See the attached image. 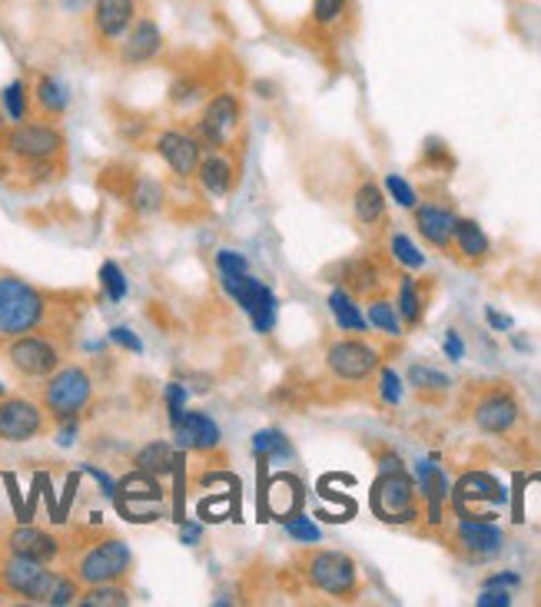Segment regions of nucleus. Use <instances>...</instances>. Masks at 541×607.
I'll return each instance as SVG.
<instances>
[{
  "mask_svg": "<svg viewBox=\"0 0 541 607\" xmlns=\"http://www.w3.org/2000/svg\"><path fill=\"white\" fill-rule=\"evenodd\" d=\"M8 153L30 160V163H44L53 160L63 150V137L60 129L47 126V123H14V129L4 137Z\"/></svg>",
  "mask_w": 541,
  "mask_h": 607,
  "instance_id": "9",
  "label": "nucleus"
},
{
  "mask_svg": "<svg viewBox=\"0 0 541 607\" xmlns=\"http://www.w3.org/2000/svg\"><path fill=\"white\" fill-rule=\"evenodd\" d=\"M202 97H207V87H202L196 77H176L170 84V103H176V107H193Z\"/></svg>",
  "mask_w": 541,
  "mask_h": 607,
  "instance_id": "37",
  "label": "nucleus"
},
{
  "mask_svg": "<svg viewBox=\"0 0 541 607\" xmlns=\"http://www.w3.org/2000/svg\"><path fill=\"white\" fill-rule=\"evenodd\" d=\"M157 153L163 157V163L176 173V176H193L199 166V144L189 137V133L180 129H167L157 137Z\"/></svg>",
  "mask_w": 541,
  "mask_h": 607,
  "instance_id": "19",
  "label": "nucleus"
},
{
  "mask_svg": "<svg viewBox=\"0 0 541 607\" xmlns=\"http://www.w3.org/2000/svg\"><path fill=\"white\" fill-rule=\"evenodd\" d=\"M389 249H392V256H395L402 265H409V269H422V265H426V256L419 252V246H416L409 236L395 233V236H392V243H389Z\"/></svg>",
  "mask_w": 541,
  "mask_h": 607,
  "instance_id": "39",
  "label": "nucleus"
},
{
  "mask_svg": "<svg viewBox=\"0 0 541 607\" xmlns=\"http://www.w3.org/2000/svg\"><path fill=\"white\" fill-rule=\"evenodd\" d=\"M226 296L249 315L253 329L256 332H273L276 325V312H280V302L273 296V289L262 286L253 273H236V276H220Z\"/></svg>",
  "mask_w": 541,
  "mask_h": 607,
  "instance_id": "5",
  "label": "nucleus"
},
{
  "mask_svg": "<svg viewBox=\"0 0 541 607\" xmlns=\"http://www.w3.org/2000/svg\"><path fill=\"white\" fill-rule=\"evenodd\" d=\"M518 584V574H495L485 581V587H515Z\"/></svg>",
  "mask_w": 541,
  "mask_h": 607,
  "instance_id": "54",
  "label": "nucleus"
},
{
  "mask_svg": "<svg viewBox=\"0 0 541 607\" xmlns=\"http://www.w3.org/2000/svg\"><path fill=\"white\" fill-rule=\"evenodd\" d=\"M518 412H521V409H518V401H515L512 392L492 388V392H485V395L479 398V405H476V412H471V419H476V425H479L485 435H505V432L515 429Z\"/></svg>",
  "mask_w": 541,
  "mask_h": 607,
  "instance_id": "16",
  "label": "nucleus"
},
{
  "mask_svg": "<svg viewBox=\"0 0 541 607\" xmlns=\"http://www.w3.org/2000/svg\"><path fill=\"white\" fill-rule=\"evenodd\" d=\"M325 366L335 379L343 382H362L379 369V352L362 339H343L332 343L325 352Z\"/></svg>",
  "mask_w": 541,
  "mask_h": 607,
  "instance_id": "12",
  "label": "nucleus"
},
{
  "mask_svg": "<svg viewBox=\"0 0 541 607\" xmlns=\"http://www.w3.org/2000/svg\"><path fill=\"white\" fill-rule=\"evenodd\" d=\"M343 273H346V286L353 293H372V286H379V273H376L369 262H362V259L346 262Z\"/></svg>",
  "mask_w": 541,
  "mask_h": 607,
  "instance_id": "34",
  "label": "nucleus"
},
{
  "mask_svg": "<svg viewBox=\"0 0 541 607\" xmlns=\"http://www.w3.org/2000/svg\"><path fill=\"white\" fill-rule=\"evenodd\" d=\"M476 604L479 607H508L512 604V594H508V587H485Z\"/></svg>",
  "mask_w": 541,
  "mask_h": 607,
  "instance_id": "47",
  "label": "nucleus"
},
{
  "mask_svg": "<svg viewBox=\"0 0 541 607\" xmlns=\"http://www.w3.org/2000/svg\"><path fill=\"white\" fill-rule=\"evenodd\" d=\"M379 392H382V398H385L389 405H398V398H402V382H398V375H395L392 369H382V375H379Z\"/></svg>",
  "mask_w": 541,
  "mask_h": 607,
  "instance_id": "46",
  "label": "nucleus"
},
{
  "mask_svg": "<svg viewBox=\"0 0 541 607\" xmlns=\"http://www.w3.org/2000/svg\"><path fill=\"white\" fill-rule=\"evenodd\" d=\"M163 30L153 17H137L133 27L126 30V37L120 40V60L126 66H144L150 60H157L163 53Z\"/></svg>",
  "mask_w": 541,
  "mask_h": 607,
  "instance_id": "15",
  "label": "nucleus"
},
{
  "mask_svg": "<svg viewBox=\"0 0 541 607\" xmlns=\"http://www.w3.org/2000/svg\"><path fill=\"white\" fill-rule=\"evenodd\" d=\"M409 382L416 385V388H422V392H445L452 382H448V375H442L439 369H432V366H413L409 369Z\"/></svg>",
  "mask_w": 541,
  "mask_h": 607,
  "instance_id": "40",
  "label": "nucleus"
},
{
  "mask_svg": "<svg viewBox=\"0 0 541 607\" xmlns=\"http://www.w3.org/2000/svg\"><path fill=\"white\" fill-rule=\"evenodd\" d=\"M329 312H332L335 325L346 329V332H366V325H369V319L359 312V306H356L349 289H335L329 296Z\"/></svg>",
  "mask_w": 541,
  "mask_h": 607,
  "instance_id": "27",
  "label": "nucleus"
},
{
  "mask_svg": "<svg viewBox=\"0 0 541 607\" xmlns=\"http://www.w3.org/2000/svg\"><path fill=\"white\" fill-rule=\"evenodd\" d=\"M47 319V299L40 289L17 276H0V335H24L34 332Z\"/></svg>",
  "mask_w": 541,
  "mask_h": 607,
  "instance_id": "2",
  "label": "nucleus"
},
{
  "mask_svg": "<svg viewBox=\"0 0 541 607\" xmlns=\"http://www.w3.org/2000/svg\"><path fill=\"white\" fill-rule=\"evenodd\" d=\"M133 565V555L126 548V542L120 537H103L100 545H94L81 565H77V578L84 584H107V581H120Z\"/></svg>",
  "mask_w": 541,
  "mask_h": 607,
  "instance_id": "8",
  "label": "nucleus"
},
{
  "mask_svg": "<svg viewBox=\"0 0 541 607\" xmlns=\"http://www.w3.org/2000/svg\"><path fill=\"white\" fill-rule=\"evenodd\" d=\"M44 432V412L40 405L27 398H4L0 401V442H30Z\"/></svg>",
  "mask_w": 541,
  "mask_h": 607,
  "instance_id": "14",
  "label": "nucleus"
},
{
  "mask_svg": "<svg viewBox=\"0 0 541 607\" xmlns=\"http://www.w3.org/2000/svg\"><path fill=\"white\" fill-rule=\"evenodd\" d=\"M84 471H87V475H90V479H94V482L103 488V495H107V498H116V482L107 475L103 468H97V464H84Z\"/></svg>",
  "mask_w": 541,
  "mask_h": 607,
  "instance_id": "49",
  "label": "nucleus"
},
{
  "mask_svg": "<svg viewBox=\"0 0 541 607\" xmlns=\"http://www.w3.org/2000/svg\"><path fill=\"white\" fill-rule=\"evenodd\" d=\"M133 464H137L140 471H147V475H170V471H176L180 464V448L173 442H150L137 451V458H133Z\"/></svg>",
  "mask_w": 541,
  "mask_h": 607,
  "instance_id": "24",
  "label": "nucleus"
},
{
  "mask_svg": "<svg viewBox=\"0 0 541 607\" xmlns=\"http://www.w3.org/2000/svg\"><path fill=\"white\" fill-rule=\"evenodd\" d=\"M236 126H239V100L233 94H217L207 103V110H202V116L196 120L193 140L207 150H223Z\"/></svg>",
  "mask_w": 541,
  "mask_h": 607,
  "instance_id": "7",
  "label": "nucleus"
},
{
  "mask_svg": "<svg viewBox=\"0 0 541 607\" xmlns=\"http://www.w3.org/2000/svg\"><path fill=\"white\" fill-rule=\"evenodd\" d=\"M455 223H458V216L448 207H439V202H426V207H416V230L435 249H448L452 246Z\"/></svg>",
  "mask_w": 541,
  "mask_h": 607,
  "instance_id": "21",
  "label": "nucleus"
},
{
  "mask_svg": "<svg viewBox=\"0 0 541 607\" xmlns=\"http://www.w3.org/2000/svg\"><path fill=\"white\" fill-rule=\"evenodd\" d=\"M90 398H94V382L81 366L57 369L47 379V388H44V405L57 422L77 419L90 405Z\"/></svg>",
  "mask_w": 541,
  "mask_h": 607,
  "instance_id": "4",
  "label": "nucleus"
},
{
  "mask_svg": "<svg viewBox=\"0 0 541 607\" xmlns=\"http://www.w3.org/2000/svg\"><path fill=\"white\" fill-rule=\"evenodd\" d=\"M170 432H173V445L180 451H202L210 455L220 448L223 435H220V425L207 416V412H180L170 419Z\"/></svg>",
  "mask_w": 541,
  "mask_h": 607,
  "instance_id": "13",
  "label": "nucleus"
},
{
  "mask_svg": "<svg viewBox=\"0 0 541 607\" xmlns=\"http://www.w3.org/2000/svg\"><path fill=\"white\" fill-rule=\"evenodd\" d=\"M130 202H133V210H140V213H157V210H160V202H163V189H160V183H153V179H140L137 186H133V193H130Z\"/></svg>",
  "mask_w": 541,
  "mask_h": 607,
  "instance_id": "35",
  "label": "nucleus"
},
{
  "mask_svg": "<svg viewBox=\"0 0 541 607\" xmlns=\"http://www.w3.org/2000/svg\"><path fill=\"white\" fill-rule=\"evenodd\" d=\"M34 100L44 113L60 116V113H66V107H71V87L53 74H40L34 84Z\"/></svg>",
  "mask_w": 541,
  "mask_h": 607,
  "instance_id": "25",
  "label": "nucleus"
},
{
  "mask_svg": "<svg viewBox=\"0 0 541 607\" xmlns=\"http://www.w3.org/2000/svg\"><path fill=\"white\" fill-rule=\"evenodd\" d=\"M8 552L11 555H21V558H30V561H40V565H50L57 555H60V542L44 531V528H34V524H21L8 534Z\"/></svg>",
  "mask_w": 541,
  "mask_h": 607,
  "instance_id": "18",
  "label": "nucleus"
},
{
  "mask_svg": "<svg viewBox=\"0 0 541 607\" xmlns=\"http://www.w3.org/2000/svg\"><path fill=\"white\" fill-rule=\"evenodd\" d=\"M90 17H94V30L100 40L107 44L123 40L133 21H137V0H94Z\"/></svg>",
  "mask_w": 541,
  "mask_h": 607,
  "instance_id": "17",
  "label": "nucleus"
},
{
  "mask_svg": "<svg viewBox=\"0 0 541 607\" xmlns=\"http://www.w3.org/2000/svg\"><path fill=\"white\" fill-rule=\"evenodd\" d=\"M0 587L8 594L27 597L30 604H50V607H66L81 597V587L74 578L57 574L40 561L11 555L0 561Z\"/></svg>",
  "mask_w": 541,
  "mask_h": 607,
  "instance_id": "1",
  "label": "nucleus"
},
{
  "mask_svg": "<svg viewBox=\"0 0 541 607\" xmlns=\"http://www.w3.org/2000/svg\"><path fill=\"white\" fill-rule=\"evenodd\" d=\"M485 315H489V322H492L495 329H512V319H508V315H502V312H495V309H489Z\"/></svg>",
  "mask_w": 541,
  "mask_h": 607,
  "instance_id": "55",
  "label": "nucleus"
},
{
  "mask_svg": "<svg viewBox=\"0 0 541 607\" xmlns=\"http://www.w3.org/2000/svg\"><path fill=\"white\" fill-rule=\"evenodd\" d=\"M57 4H60L66 14H84V11L94 8V0H57Z\"/></svg>",
  "mask_w": 541,
  "mask_h": 607,
  "instance_id": "52",
  "label": "nucleus"
},
{
  "mask_svg": "<svg viewBox=\"0 0 541 607\" xmlns=\"http://www.w3.org/2000/svg\"><path fill=\"white\" fill-rule=\"evenodd\" d=\"M346 4H349V0H312V21L319 27H332L335 21L346 14Z\"/></svg>",
  "mask_w": 541,
  "mask_h": 607,
  "instance_id": "41",
  "label": "nucleus"
},
{
  "mask_svg": "<svg viewBox=\"0 0 541 607\" xmlns=\"http://www.w3.org/2000/svg\"><path fill=\"white\" fill-rule=\"evenodd\" d=\"M77 604H84V607H123V604H130V594L116 581H107V584H90L77 597Z\"/></svg>",
  "mask_w": 541,
  "mask_h": 607,
  "instance_id": "30",
  "label": "nucleus"
},
{
  "mask_svg": "<svg viewBox=\"0 0 541 607\" xmlns=\"http://www.w3.org/2000/svg\"><path fill=\"white\" fill-rule=\"evenodd\" d=\"M458 545L468 552V555H476V558H492V555H499L502 552V531L492 524V521H485V518H476V515H468V518H462L458 521Z\"/></svg>",
  "mask_w": 541,
  "mask_h": 607,
  "instance_id": "20",
  "label": "nucleus"
},
{
  "mask_svg": "<svg viewBox=\"0 0 541 607\" xmlns=\"http://www.w3.org/2000/svg\"><path fill=\"white\" fill-rule=\"evenodd\" d=\"M180 537H183V545L193 548V545L199 542V537H202V524H183V528H180Z\"/></svg>",
  "mask_w": 541,
  "mask_h": 607,
  "instance_id": "53",
  "label": "nucleus"
},
{
  "mask_svg": "<svg viewBox=\"0 0 541 607\" xmlns=\"http://www.w3.org/2000/svg\"><path fill=\"white\" fill-rule=\"evenodd\" d=\"M116 508L123 518L130 521H157L153 511H147L144 505H160L163 501V488L157 482V475H147V471H130V475L116 485Z\"/></svg>",
  "mask_w": 541,
  "mask_h": 607,
  "instance_id": "11",
  "label": "nucleus"
},
{
  "mask_svg": "<svg viewBox=\"0 0 541 607\" xmlns=\"http://www.w3.org/2000/svg\"><path fill=\"white\" fill-rule=\"evenodd\" d=\"M110 343L120 346V349H126V352H133V356L144 352V343H140L137 335H133L126 325H113V329H110Z\"/></svg>",
  "mask_w": 541,
  "mask_h": 607,
  "instance_id": "45",
  "label": "nucleus"
},
{
  "mask_svg": "<svg viewBox=\"0 0 541 607\" xmlns=\"http://www.w3.org/2000/svg\"><path fill=\"white\" fill-rule=\"evenodd\" d=\"M306 578L312 587L332 597H349L356 591V561L343 552H312L306 561Z\"/></svg>",
  "mask_w": 541,
  "mask_h": 607,
  "instance_id": "6",
  "label": "nucleus"
},
{
  "mask_svg": "<svg viewBox=\"0 0 541 607\" xmlns=\"http://www.w3.org/2000/svg\"><path fill=\"white\" fill-rule=\"evenodd\" d=\"M27 84L24 80H11L4 87V94H0V107H4L8 120L11 123H24L27 120Z\"/></svg>",
  "mask_w": 541,
  "mask_h": 607,
  "instance_id": "33",
  "label": "nucleus"
},
{
  "mask_svg": "<svg viewBox=\"0 0 541 607\" xmlns=\"http://www.w3.org/2000/svg\"><path fill=\"white\" fill-rule=\"evenodd\" d=\"M217 269H220V276H236V273H249V262H246L243 252L220 249L217 252Z\"/></svg>",
  "mask_w": 541,
  "mask_h": 607,
  "instance_id": "43",
  "label": "nucleus"
},
{
  "mask_svg": "<svg viewBox=\"0 0 541 607\" xmlns=\"http://www.w3.org/2000/svg\"><path fill=\"white\" fill-rule=\"evenodd\" d=\"M100 286L107 293L110 302H123L126 296V276H123V269L116 262H103L100 265Z\"/></svg>",
  "mask_w": 541,
  "mask_h": 607,
  "instance_id": "38",
  "label": "nucleus"
},
{
  "mask_svg": "<svg viewBox=\"0 0 541 607\" xmlns=\"http://www.w3.org/2000/svg\"><path fill=\"white\" fill-rule=\"evenodd\" d=\"M369 322L385 332V335H402V322H398V312L389 299H372L369 302Z\"/></svg>",
  "mask_w": 541,
  "mask_h": 607,
  "instance_id": "36",
  "label": "nucleus"
},
{
  "mask_svg": "<svg viewBox=\"0 0 541 607\" xmlns=\"http://www.w3.org/2000/svg\"><path fill=\"white\" fill-rule=\"evenodd\" d=\"M445 356L448 359H462L465 356V346H462V339H458V332H445Z\"/></svg>",
  "mask_w": 541,
  "mask_h": 607,
  "instance_id": "51",
  "label": "nucleus"
},
{
  "mask_svg": "<svg viewBox=\"0 0 541 607\" xmlns=\"http://www.w3.org/2000/svg\"><path fill=\"white\" fill-rule=\"evenodd\" d=\"M353 210H356V220L366 223V226H376L382 216H385V196L376 183H362L353 196Z\"/></svg>",
  "mask_w": 541,
  "mask_h": 607,
  "instance_id": "28",
  "label": "nucleus"
},
{
  "mask_svg": "<svg viewBox=\"0 0 541 607\" xmlns=\"http://www.w3.org/2000/svg\"><path fill=\"white\" fill-rule=\"evenodd\" d=\"M196 176H199V186L207 193H213V196H226L236 183V170L220 150H210L207 157H199Z\"/></svg>",
  "mask_w": 541,
  "mask_h": 607,
  "instance_id": "23",
  "label": "nucleus"
},
{
  "mask_svg": "<svg viewBox=\"0 0 541 607\" xmlns=\"http://www.w3.org/2000/svg\"><path fill=\"white\" fill-rule=\"evenodd\" d=\"M372 511L385 524H409L419 518L416 482L405 475V468H389L372 485Z\"/></svg>",
  "mask_w": 541,
  "mask_h": 607,
  "instance_id": "3",
  "label": "nucleus"
},
{
  "mask_svg": "<svg viewBox=\"0 0 541 607\" xmlns=\"http://www.w3.org/2000/svg\"><path fill=\"white\" fill-rule=\"evenodd\" d=\"M286 531H290V537H296V542H306V545H316L322 537L319 528L309 518H286Z\"/></svg>",
  "mask_w": 541,
  "mask_h": 607,
  "instance_id": "44",
  "label": "nucleus"
},
{
  "mask_svg": "<svg viewBox=\"0 0 541 607\" xmlns=\"http://www.w3.org/2000/svg\"><path fill=\"white\" fill-rule=\"evenodd\" d=\"M8 359L27 379H50L60 369V349L50 339H44V335H27V332L14 335Z\"/></svg>",
  "mask_w": 541,
  "mask_h": 607,
  "instance_id": "10",
  "label": "nucleus"
},
{
  "mask_svg": "<svg viewBox=\"0 0 541 607\" xmlns=\"http://www.w3.org/2000/svg\"><path fill=\"white\" fill-rule=\"evenodd\" d=\"M253 451H256V458H293V448H290L286 435L276 432V429L256 432L253 435Z\"/></svg>",
  "mask_w": 541,
  "mask_h": 607,
  "instance_id": "31",
  "label": "nucleus"
},
{
  "mask_svg": "<svg viewBox=\"0 0 541 607\" xmlns=\"http://www.w3.org/2000/svg\"><path fill=\"white\" fill-rule=\"evenodd\" d=\"M4 392H8V388H4V385H0V398H4Z\"/></svg>",
  "mask_w": 541,
  "mask_h": 607,
  "instance_id": "56",
  "label": "nucleus"
},
{
  "mask_svg": "<svg viewBox=\"0 0 541 607\" xmlns=\"http://www.w3.org/2000/svg\"><path fill=\"white\" fill-rule=\"evenodd\" d=\"M167 409H170V419L186 409V388L180 382H170L167 385Z\"/></svg>",
  "mask_w": 541,
  "mask_h": 607,
  "instance_id": "48",
  "label": "nucleus"
},
{
  "mask_svg": "<svg viewBox=\"0 0 541 607\" xmlns=\"http://www.w3.org/2000/svg\"><path fill=\"white\" fill-rule=\"evenodd\" d=\"M385 189H389V196L398 202V207H405V210H416L419 196H416V189H413L409 183H405L402 176L389 173V176H385Z\"/></svg>",
  "mask_w": 541,
  "mask_h": 607,
  "instance_id": "42",
  "label": "nucleus"
},
{
  "mask_svg": "<svg viewBox=\"0 0 541 607\" xmlns=\"http://www.w3.org/2000/svg\"><path fill=\"white\" fill-rule=\"evenodd\" d=\"M452 243H455L458 252H462L465 259H471V262H479V259L489 256V236H485V230H482L476 220H458V223H455Z\"/></svg>",
  "mask_w": 541,
  "mask_h": 607,
  "instance_id": "26",
  "label": "nucleus"
},
{
  "mask_svg": "<svg viewBox=\"0 0 541 607\" xmlns=\"http://www.w3.org/2000/svg\"><path fill=\"white\" fill-rule=\"evenodd\" d=\"M422 309H426V302H422V293H419L416 280L405 276L398 283V312H402V319L409 322V325H416L422 319Z\"/></svg>",
  "mask_w": 541,
  "mask_h": 607,
  "instance_id": "32",
  "label": "nucleus"
},
{
  "mask_svg": "<svg viewBox=\"0 0 541 607\" xmlns=\"http://www.w3.org/2000/svg\"><path fill=\"white\" fill-rule=\"evenodd\" d=\"M502 505L505 501V492L502 485L492 479V475H482V471H471V475H465L455 488V508L462 511L465 505Z\"/></svg>",
  "mask_w": 541,
  "mask_h": 607,
  "instance_id": "22",
  "label": "nucleus"
},
{
  "mask_svg": "<svg viewBox=\"0 0 541 607\" xmlns=\"http://www.w3.org/2000/svg\"><path fill=\"white\" fill-rule=\"evenodd\" d=\"M74 442H77V419H66V422H60L57 445H60V448H71Z\"/></svg>",
  "mask_w": 541,
  "mask_h": 607,
  "instance_id": "50",
  "label": "nucleus"
},
{
  "mask_svg": "<svg viewBox=\"0 0 541 607\" xmlns=\"http://www.w3.org/2000/svg\"><path fill=\"white\" fill-rule=\"evenodd\" d=\"M419 485H422V495H426V501H429L432 521H439L442 501L448 498V482H445V475H442V468H435V464H419Z\"/></svg>",
  "mask_w": 541,
  "mask_h": 607,
  "instance_id": "29",
  "label": "nucleus"
}]
</instances>
